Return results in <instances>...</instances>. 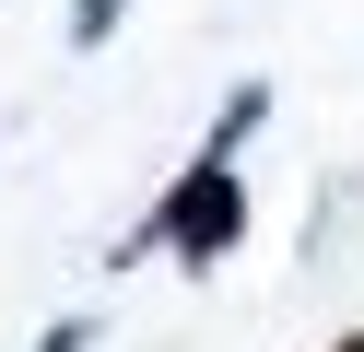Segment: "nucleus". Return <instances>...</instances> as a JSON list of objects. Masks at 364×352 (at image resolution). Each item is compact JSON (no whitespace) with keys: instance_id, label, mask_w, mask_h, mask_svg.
Masks as SVG:
<instances>
[{"instance_id":"f257e3e1","label":"nucleus","mask_w":364,"mask_h":352,"mask_svg":"<svg viewBox=\"0 0 364 352\" xmlns=\"http://www.w3.org/2000/svg\"><path fill=\"white\" fill-rule=\"evenodd\" d=\"M259 117H270V94L247 82L235 106H223V129H212V141L188 153V176L165 188V211H153V247H165V258H188V270H223V258H235V235H247V188H235V141L259 129Z\"/></svg>"},{"instance_id":"f03ea898","label":"nucleus","mask_w":364,"mask_h":352,"mask_svg":"<svg viewBox=\"0 0 364 352\" xmlns=\"http://www.w3.org/2000/svg\"><path fill=\"white\" fill-rule=\"evenodd\" d=\"M106 23H118V0H71V36L82 47H106Z\"/></svg>"},{"instance_id":"7ed1b4c3","label":"nucleus","mask_w":364,"mask_h":352,"mask_svg":"<svg viewBox=\"0 0 364 352\" xmlns=\"http://www.w3.org/2000/svg\"><path fill=\"white\" fill-rule=\"evenodd\" d=\"M48 352H82V317H71V329H48Z\"/></svg>"},{"instance_id":"20e7f679","label":"nucleus","mask_w":364,"mask_h":352,"mask_svg":"<svg viewBox=\"0 0 364 352\" xmlns=\"http://www.w3.org/2000/svg\"><path fill=\"white\" fill-rule=\"evenodd\" d=\"M329 352H364V329H341V341H329Z\"/></svg>"}]
</instances>
